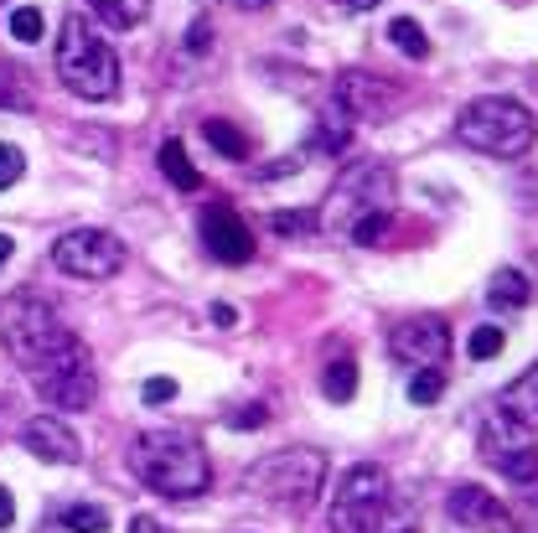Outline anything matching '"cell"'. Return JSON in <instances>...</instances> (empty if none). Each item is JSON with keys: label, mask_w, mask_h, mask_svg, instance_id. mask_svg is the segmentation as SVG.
Instances as JSON below:
<instances>
[{"label": "cell", "mask_w": 538, "mask_h": 533, "mask_svg": "<svg viewBox=\"0 0 538 533\" xmlns=\"http://www.w3.org/2000/svg\"><path fill=\"white\" fill-rule=\"evenodd\" d=\"M290 171H301V156H280L275 166H264L259 176H264V182H269V176H290Z\"/></svg>", "instance_id": "36"}, {"label": "cell", "mask_w": 538, "mask_h": 533, "mask_svg": "<svg viewBox=\"0 0 538 533\" xmlns=\"http://www.w3.org/2000/svg\"><path fill=\"white\" fill-rule=\"evenodd\" d=\"M332 104L347 114V120L383 125L404 99H399V88H388L383 78H373V73H363V68H347V73L332 83Z\"/></svg>", "instance_id": "11"}, {"label": "cell", "mask_w": 538, "mask_h": 533, "mask_svg": "<svg viewBox=\"0 0 538 533\" xmlns=\"http://www.w3.org/2000/svg\"><path fill=\"white\" fill-rule=\"evenodd\" d=\"M114 32H130V26H140L145 16H151V0H88Z\"/></svg>", "instance_id": "23"}, {"label": "cell", "mask_w": 538, "mask_h": 533, "mask_svg": "<svg viewBox=\"0 0 538 533\" xmlns=\"http://www.w3.org/2000/svg\"><path fill=\"white\" fill-rule=\"evenodd\" d=\"M445 513H451L466 533H513V513L497 502V492L476 487V482L451 487V497H445Z\"/></svg>", "instance_id": "13"}, {"label": "cell", "mask_w": 538, "mask_h": 533, "mask_svg": "<svg viewBox=\"0 0 538 533\" xmlns=\"http://www.w3.org/2000/svg\"><path fill=\"white\" fill-rule=\"evenodd\" d=\"M32 389H37V399L47 409H88V404H94V394H99V378H94V363H88V347L78 337H68L47 363L32 368Z\"/></svg>", "instance_id": "7"}, {"label": "cell", "mask_w": 538, "mask_h": 533, "mask_svg": "<svg viewBox=\"0 0 538 533\" xmlns=\"http://www.w3.org/2000/svg\"><path fill=\"white\" fill-rule=\"evenodd\" d=\"M156 161H161V176H166L176 192H202V176H197V166L187 161V145H182V140H161Z\"/></svg>", "instance_id": "17"}, {"label": "cell", "mask_w": 538, "mask_h": 533, "mask_svg": "<svg viewBox=\"0 0 538 533\" xmlns=\"http://www.w3.org/2000/svg\"><path fill=\"white\" fill-rule=\"evenodd\" d=\"M11 523H16V497L0 487V528H11Z\"/></svg>", "instance_id": "37"}, {"label": "cell", "mask_w": 538, "mask_h": 533, "mask_svg": "<svg viewBox=\"0 0 538 533\" xmlns=\"http://www.w3.org/2000/svg\"><path fill=\"white\" fill-rule=\"evenodd\" d=\"M502 347H507V332H502V327H476V332H471V342H466V352H471L476 363L497 358Z\"/></svg>", "instance_id": "29"}, {"label": "cell", "mask_w": 538, "mask_h": 533, "mask_svg": "<svg viewBox=\"0 0 538 533\" xmlns=\"http://www.w3.org/2000/svg\"><path fill=\"white\" fill-rule=\"evenodd\" d=\"M373 533H420V502L414 497H388V508Z\"/></svg>", "instance_id": "24"}, {"label": "cell", "mask_w": 538, "mask_h": 533, "mask_svg": "<svg viewBox=\"0 0 538 533\" xmlns=\"http://www.w3.org/2000/svg\"><path fill=\"white\" fill-rule=\"evenodd\" d=\"M352 244H363V249H378L383 244V233H388V207H378V213H363L352 228Z\"/></svg>", "instance_id": "26"}, {"label": "cell", "mask_w": 538, "mask_h": 533, "mask_svg": "<svg viewBox=\"0 0 538 533\" xmlns=\"http://www.w3.org/2000/svg\"><path fill=\"white\" fill-rule=\"evenodd\" d=\"M213 47V26L207 21H192V32H187V52H207Z\"/></svg>", "instance_id": "35"}, {"label": "cell", "mask_w": 538, "mask_h": 533, "mask_svg": "<svg viewBox=\"0 0 538 533\" xmlns=\"http://www.w3.org/2000/svg\"><path fill=\"white\" fill-rule=\"evenodd\" d=\"M497 414H502V420H513L518 430H538V363H533L528 373H518V378L502 389Z\"/></svg>", "instance_id": "16"}, {"label": "cell", "mask_w": 538, "mask_h": 533, "mask_svg": "<svg viewBox=\"0 0 538 533\" xmlns=\"http://www.w3.org/2000/svg\"><path fill=\"white\" fill-rule=\"evenodd\" d=\"M388 42H394L404 57H414V63H425V57H430V37H425V26L414 21V16L388 21Z\"/></svg>", "instance_id": "22"}, {"label": "cell", "mask_w": 538, "mask_h": 533, "mask_svg": "<svg viewBox=\"0 0 538 533\" xmlns=\"http://www.w3.org/2000/svg\"><path fill=\"white\" fill-rule=\"evenodd\" d=\"M321 487H326V456L306 451V446L269 451L264 461H254L244 471V492L275 502V508H285V513H311V502L321 497Z\"/></svg>", "instance_id": "4"}, {"label": "cell", "mask_w": 538, "mask_h": 533, "mask_svg": "<svg viewBox=\"0 0 538 533\" xmlns=\"http://www.w3.org/2000/svg\"><path fill=\"white\" fill-rule=\"evenodd\" d=\"M0 104H11V109H26L32 99H26V88H21V78L11 73V68H0Z\"/></svg>", "instance_id": "33"}, {"label": "cell", "mask_w": 538, "mask_h": 533, "mask_svg": "<svg viewBox=\"0 0 538 533\" xmlns=\"http://www.w3.org/2000/svg\"><path fill=\"white\" fill-rule=\"evenodd\" d=\"M233 6H238V11H269L275 0H233Z\"/></svg>", "instance_id": "41"}, {"label": "cell", "mask_w": 538, "mask_h": 533, "mask_svg": "<svg viewBox=\"0 0 538 533\" xmlns=\"http://www.w3.org/2000/svg\"><path fill=\"white\" fill-rule=\"evenodd\" d=\"M130 471L161 497H197L213 487V466H207V451L182 430H145L130 446Z\"/></svg>", "instance_id": "1"}, {"label": "cell", "mask_w": 538, "mask_h": 533, "mask_svg": "<svg viewBox=\"0 0 538 533\" xmlns=\"http://www.w3.org/2000/svg\"><path fill=\"white\" fill-rule=\"evenodd\" d=\"M213 321H218L223 332H233V321H238V311H233L228 301H218V306H213Z\"/></svg>", "instance_id": "38"}, {"label": "cell", "mask_w": 538, "mask_h": 533, "mask_svg": "<svg viewBox=\"0 0 538 533\" xmlns=\"http://www.w3.org/2000/svg\"><path fill=\"white\" fill-rule=\"evenodd\" d=\"M394 202V166L383 161H352L337 187H332V207H326V223L332 228H352L363 213H378V207Z\"/></svg>", "instance_id": "8"}, {"label": "cell", "mask_w": 538, "mask_h": 533, "mask_svg": "<svg viewBox=\"0 0 538 533\" xmlns=\"http://www.w3.org/2000/svg\"><path fill=\"white\" fill-rule=\"evenodd\" d=\"M21 171H26L21 145H0V192H6V187H16V182H21Z\"/></svg>", "instance_id": "31"}, {"label": "cell", "mask_w": 538, "mask_h": 533, "mask_svg": "<svg viewBox=\"0 0 538 533\" xmlns=\"http://www.w3.org/2000/svg\"><path fill=\"white\" fill-rule=\"evenodd\" d=\"M16 254V239H11V233H0V264H6Z\"/></svg>", "instance_id": "42"}, {"label": "cell", "mask_w": 538, "mask_h": 533, "mask_svg": "<svg viewBox=\"0 0 538 533\" xmlns=\"http://www.w3.org/2000/svg\"><path fill=\"white\" fill-rule=\"evenodd\" d=\"M388 471L373 466V461H357L347 466L337 477V492H332V513H326V523H332V533H373L383 508H388Z\"/></svg>", "instance_id": "6"}, {"label": "cell", "mask_w": 538, "mask_h": 533, "mask_svg": "<svg viewBox=\"0 0 538 533\" xmlns=\"http://www.w3.org/2000/svg\"><path fill=\"white\" fill-rule=\"evenodd\" d=\"M130 533H166V528H161L151 513H140V518H130Z\"/></svg>", "instance_id": "39"}, {"label": "cell", "mask_w": 538, "mask_h": 533, "mask_svg": "<svg viewBox=\"0 0 538 533\" xmlns=\"http://www.w3.org/2000/svg\"><path fill=\"white\" fill-rule=\"evenodd\" d=\"M21 446L42 461H52V466H78L83 461V440L57 420V414H32V420L21 425Z\"/></svg>", "instance_id": "14"}, {"label": "cell", "mask_w": 538, "mask_h": 533, "mask_svg": "<svg viewBox=\"0 0 538 533\" xmlns=\"http://www.w3.org/2000/svg\"><path fill=\"white\" fill-rule=\"evenodd\" d=\"M321 394L332 399V404H352V394H357V358H352V352H342V358L326 363V373H321Z\"/></svg>", "instance_id": "20"}, {"label": "cell", "mask_w": 538, "mask_h": 533, "mask_svg": "<svg viewBox=\"0 0 538 533\" xmlns=\"http://www.w3.org/2000/svg\"><path fill=\"white\" fill-rule=\"evenodd\" d=\"M42 32H47V21H42L37 6H16L11 11V37L16 42H42Z\"/></svg>", "instance_id": "27"}, {"label": "cell", "mask_w": 538, "mask_h": 533, "mask_svg": "<svg viewBox=\"0 0 538 533\" xmlns=\"http://www.w3.org/2000/svg\"><path fill=\"white\" fill-rule=\"evenodd\" d=\"M388 352L404 368H440L451 358V327L440 316H409L388 332Z\"/></svg>", "instance_id": "10"}, {"label": "cell", "mask_w": 538, "mask_h": 533, "mask_svg": "<svg viewBox=\"0 0 538 533\" xmlns=\"http://www.w3.org/2000/svg\"><path fill=\"white\" fill-rule=\"evenodd\" d=\"M0 11H6V0H0Z\"/></svg>", "instance_id": "43"}, {"label": "cell", "mask_w": 538, "mask_h": 533, "mask_svg": "<svg viewBox=\"0 0 538 533\" xmlns=\"http://www.w3.org/2000/svg\"><path fill=\"white\" fill-rule=\"evenodd\" d=\"M57 78H63L68 94H78L88 104H104L119 94V57L88 26L83 11L63 16V32H57Z\"/></svg>", "instance_id": "2"}, {"label": "cell", "mask_w": 538, "mask_h": 533, "mask_svg": "<svg viewBox=\"0 0 538 533\" xmlns=\"http://www.w3.org/2000/svg\"><path fill=\"white\" fill-rule=\"evenodd\" d=\"M269 425V409L264 404H244L238 414H228V430H264Z\"/></svg>", "instance_id": "32"}, {"label": "cell", "mask_w": 538, "mask_h": 533, "mask_svg": "<svg viewBox=\"0 0 538 533\" xmlns=\"http://www.w3.org/2000/svg\"><path fill=\"white\" fill-rule=\"evenodd\" d=\"M202 244L218 264H249L254 259V233L223 197H213L202 207Z\"/></svg>", "instance_id": "12"}, {"label": "cell", "mask_w": 538, "mask_h": 533, "mask_svg": "<svg viewBox=\"0 0 538 533\" xmlns=\"http://www.w3.org/2000/svg\"><path fill=\"white\" fill-rule=\"evenodd\" d=\"M482 446H487V461L502 471L507 482H518V487L538 482V446L528 440V430H518V425H513V435H502V440H497V435H487Z\"/></svg>", "instance_id": "15"}, {"label": "cell", "mask_w": 538, "mask_h": 533, "mask_svg": "<svg viewBox=\"0 0 538 533\" xmlns=\"http://www.w3.org/2000/svg\"><path fill=\"white\" fill-rule=\"evenodd\" d=\"M0 332H6L11 358H16L26 373H32L37 363H47L52 352L73 337L63 321H57L52 301H47V295H37V290H16V295H11L6 311H0Z\"/></svg>", "instance_id": "5"}, {"label": "cell", "mask_w": 538, "mask_h": 533, "mask_svg": "<svg viewBox=\"0 0 538 533\" xmlns=\"http://www.w3.org/2000/svg\"><path fill=\"white\" fill-rule=\"evenodd\" d=\"M140 399H145V404H171V399H176V378H145Z\"/></svg>", "instance_id": "34"}, {"label": "cell", "mask_w": 538, "mask_h": 533, "mask_svg": "<svg viewBox=\"0 0 538 533\" xmlns=\"http://www.w3.org/2000/svg\"><path fill=\"white\" fill-rule=\"evenodd\" d=\"M202 140L213 145L223 161H249V135L228 120H202Z\"/></svg>", "instance_id": "21"}, {"label": "cell", "mask_w": 538, "mask_h": 533, "mask_svg": "<svg viewBox=\"0 0 538 533\" xmlns=\"http://www.w3.org/2000/svg\"><path fill=\"white\" fill-rule=\"evenodd\" d=\"M347 145H352V120H347V114H342V109L332 104V109H326L321 120H316V135H311V151H326V156H342Z\"/></svg>", "instance_id": "18"}, {"label": "cell", "mask_w": 538, "mask_h": 533, "mask_svg": "<svg viewBox=\"0 0 538 533\" xmlns=\"http://www.w3.org/2000/svg\"><path fill=\"white\" fill-rule=\"evenodd\" d=\"M52 264L73 280H114L125 270V244L109 228H73L52 244Z\"/></svg>", "instance_id": "9"}, {"label": "cell", "mask_w": 538, "mask_h": 533, "mask_svg": "<svg viewBox=\"0 0 538 533\" xmlns=\"http://www.w3.org/2000/svg\"><path fill=\"white\" fill-rule=\"evenodd\" d=\"M440 394H445V373L440 368H420V373L409 378V399L414 404H435Z\"/></svg>", "instance_id": "28"}, {"label": "cell", "mask_w": 538, "mask_h": 533, "mask_svg": "<svg viewBox=\"0 0 538 533\" xmlns=\"http://www.w3.org/2000/svg\"><path fill=\"white\" fill-rule=\"evenodd\" d=\"M487 301L502 306V311H523V306L533 301V285H528L523 270H497V275H492V290H487Z\"/></svg>", "instance_id": "19"}, {"label": "cell", "mask_w": 538, "mask_h": 533, "mask_svg": "<svg viewBox=\"0 0 538 533\" xmlns=\"http://www.w3.org/2000/svg\"><path fill=\"white\" fill-rule=\"evenodd\" d=\"M63 528L68 533H109V508H99V502H73V508H63Z\"/></svg>", "instance_id": "25"}, {"label": "cell", "mask_w": 538, "mask_h": 533, "mask_svg": "<svg viewBox=\"0 0 538 533\" xmlns=\"http://www.w3.org/2000/svg\"><path fill=\"white\" fill-rule=\"evenodd\" d=\"M332 6H342V11H373L378 0H332Z\"/></svg>", "instance_id": "40"}, {"label": "cell", "mask_w": 538, "mask_h": 533, "mask_svg": "<svg viewBox=\"0 0 538 533\" xmlns=\"http://www.w3.org/2000/svg\"><path fill=\"white\" fill-rule=\"evenodd\" d=\"M316 223H321L316 213H275V218H269V228H275L280 239H295V233H311Z\"/></svg>", "instance_id": "30"}, {"label": "cell", "mask_w": 538, "mask_h": 533, "mask_svg": "<svg viewBox=\"0 0 538 533\" xmlns=\"http://www.w3.org/2000/svg\"><path fill=\"white\" fill-rule=\"evenodd\" d=\"M456 140L471 145V151H482V156L518 161V156L533 151L538 120H533V114H528L518 99H507V94H482V99H471V104L461 109Z\"/></svg>", "instance_id": "3"}]
</instances>
